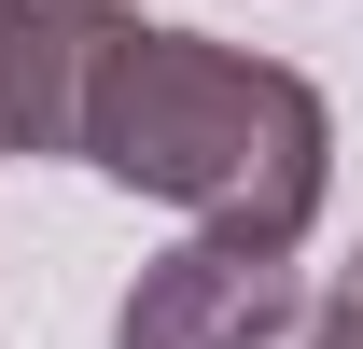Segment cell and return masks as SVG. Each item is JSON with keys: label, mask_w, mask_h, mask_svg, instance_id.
<instances>
[{"label": "cell", "mask_w": 363, "mask_h": 349, "mask_svg": "<svg viewBox=\"0 0 363 349\" xmlns=\"http://www.w3.org/2000/svg\"><path fill=\"white\" fill-rule=\"evenodd\" d=\"M84 168L182 210L196 238L294 252L321 223V182H335V112L279 56L196 43V28H126L98 70V112H84Z\"/></svg>", "instance_id": "cell-1"}, {"label": "cell", "mask_w": 363, "mask_h": 349, "mask_svg": "<svg viewBox=\"0 0 363 349\" xmlns=\"http://www.w3.org/2000/svg\"><path fill=\"white\" fill-rule=\"evenodd\" d=\"M308 336V279L294 252H238V238H182L126 279L112 349H294Z\"/></svg>", "instance_id": "cell-2"}, {"label": "cell", "mask_w": 363, "mask_h": 349, "mask_svg": "<svg viewBox=\"0 0 363 349\" xmlns=\"http://www.w3.org/2000/svg\"><path fill=\"white\" fill-rule=\"evenodd\" d=\"M140 14L112 0H0V154H84L98 70Z\"/></svg>", "instance_id": "cell-3"}, {"label": "cell", "mask_w": 363, "mask_h": 349, "mask_svg": "<svg viewBox=\"0 0 363 349\" xmlns=\"http://www.w3.org/2000/svg\"><path fill=\"white\" fill-rule=\"evenodd\" d=\"M294 349H363V294H350V279L308 307V336H294Z\"/></svg>", "instance_id": "cell-4"}, {"label": "cell", "mask_w": 363, "mask_h": 349, "mask_svg": "<svg viewBox=\"0 0 363 349\" xmlns=\"http://www.w3.org/2000/svg\"><path fill=\"white\" fill-rule=\"evenodd\" d=\"M350 294H363V252H350Z\"/></svg>", "instance_id": "cell-5"}]
</instances>
